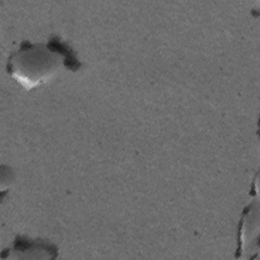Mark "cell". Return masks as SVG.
<instances>
[{
  "label": "cell",
  "mask_w": 260,
  "mask_h": 260,
  "mask_svg": "<svg viewBox=\"0 0 260 260\" xmlns=\"http://www.w3.org/2000/svg\"><path fill=\"white\" fill-rule=\"evenodd\" d=\"M80 67L74 50L59 37L52 36L47 43L21 42L8 57L6 70L28 90L46 83L62 69L74 72Z\"/></svg>",
  "instance_id": "1"
},
{
  "label": "cell",
  "mask_w": 260,
  "mask_h": 260,
  "mask_svg": "<svg viewBox=\"0 0 260 260\" xmlns=\"http://www.w3.org/2000/svg\"><path fill=\"white\" fill-rule=\"evenodd\" d=\"M258 203H251L243 212V216L240 222V242L239 250L240 254L249 253L251 250L252 237L258 238Z\"/></svg>",
  "instance_id": "2"
}]
</instances>
